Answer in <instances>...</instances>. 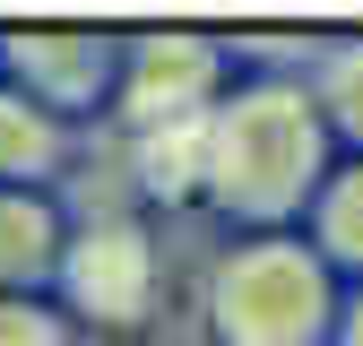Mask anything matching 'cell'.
Returning a JSON list of instances; mask_svg holds the SVG:
<instances>
[{
  "instance_id": "cell-1",
  "label": "cell",
  "mask_w": 363,
  "mask_h": 346,
  "mask_svg": "<svg viewBox=\"0 0 363 346\" xmlns=\"http://www.w3.org/2000/svg\"><path fill=\"white\" fill-rule=\"evenodd\" d=\"M337 164L320 113H311L303 69H259L234 78L199 121V199L234 216L242 234H294L320 173Z\"/></svg>"
},
{
  "instance_id": "cell-2",
  "label": "cell",
  "mask_w": 363,
  "mask_h": 346,
  "mask_svg": "<svg viewBox=\"0 0 363 346\" xmlns=\"http://www.w3.org/2000/svg\"><path fill=\"white\" fill-rule=\"evenodd\" d=\"M337 294L346 286L311 260L303 234H234L208 260L199 320L216 346H329Z\"/></svg>"
},
{
  "instance_id": "cell-3",
  "label": "cell",
  "mask_w": 363,
  "mask_h": 346,
  "mask_svg": "<svg viewBox=\"0 0 363 346\" xmlns=\"http://www.w3.org/2000/svg\"><path fill=\"white\" fill-rule=\"evenodd\" d=\"M156 294H164V251L147 234V216H130V208L69 216L52 286H43V303L69 329H147Z\"/></svg>"
},
{
  "instance_id": "cell-4",
  "label": "cell",
  "mask_w": 363,
  "mask_h": 346,
  "mask_svg": "<svg viewBox=\"0 0 363 346\" xmlns=\"http://www.w3.org/2000/svg\"><path fill=\"white\" fill-rule=\"evenodd\" d=\"M234 86L216 35H130L121 78H113V130L121 139H156V130H199L216 96Z\"/></svg>"
},
{
  "instance_id": "cell-5",
  "label": "cell",
  "mask_w": 363,
  "mask_h": 346,
  "mask_svg": "<svg viewBox=\"0 0 363 346\" xmlns=\"http://www.w3.org/2000/svg\"><path fill=\"white\" fill-rule=\"evenodd\" d=\"M113 78H121V35H96V26H18V35H0V86H18L26 104H43L69 130L113 104Z\"/></svg>"
},
{
  "instance_id": "cell-6",
  "label": "cell",
  "mask_w": 363,
  "mask_h": 346,
  "mask_svg": "<svg viewBox=\"0 0 363 346\" xmlns=\"http://www.w3.org/2000/svg\"><path fill=\"white\" fill-rule=\"evenodd\" d=\"M69 234L61 191H0V294H43Z\"/></svg>"
},
{
  "instance_id": "cell-7",
  "label": "cell",
  "mask_w": 363,
  "mask_h": 346,
  "mask_svg": "<svg viewBox=\"0 0 363 346\" xmlns=\"http://www.w3.org/2000/svg\"><path fill=\"white\" fill-rule=\"evenodd\" d=\"M69 156H78V130L26 104L18 86H0V191H61Z\"/></svg>"
},
{
  "instance_id": "cell-8",
  "label": "cell",
  "mask_w": 363,
  "mask_h": 346,
  "mask_svg": "<svg viewBox=\"0 0 363 346\" xmlns=\"http://www.w3.org/2000/svg\"><path fill=\"white\" fill-rule=\"evenodd\" d=\"M294 234L311 242V260H320L337 286H363V156H346V164L320 173V191H311Z\"/></svg>"
},
{
  "instance_id": "cell-9",
  "label": "cell",
  "mask_w": 363,
  "mask_h": 346,
  "mask_svg": "<svg viewBox=\"0 0 363 346\" xmlns=\"http://www.w3.org/2000/svg\"><path fill=\"white\" fill-rule=\"evenodd\" d=\"M303 86H311V113H320L329 147L363 156V35H337L329 52L303 69Z\"/></svg>"
},
{
  "instance_id": "cell-10",
  "label": "cell",
  "mask_w": 363,
  "mask_h": 346,
  "mask_svg": "<svg viewBox=\"0 0 363 346\" xmlns=\"http://www.w3.org/2000/svg\"><path fill=\"white\" fill-rule=\"evenodd\" d=\"M130 173H139V191L147 199H191L199 191V130H156V139H121Z\"/></svg>"
},
{
  "instance_id": "cell-11",
  "label": "cell",
  "mask_w": 363,
  "mask_h": 346,
  "mask_svg": "<svg viewBox=\"0 0 363 346\" xmlns=\"http://www.w3.org/2000/svg\"><path fill=\"white\" fill-rule=\"evenodd\" d=\"M0 346H86L43 294H0Z\"/></svg>"
},
{
  "instance_id": "cell-12",
  "label": "cell",
  "mask_w": 363,
  "mask_h": 346,
  "mask_svg": "<svg viewBox=\"0 0 363 346\" xmlns=\"http://www.w3.org/2000/svg\"><path fill=\"white\" fill-rule=\"evenodd\" d=\"M329 346H363V286L337 294V329H329Z\"/></svg>"
}]
</instances>
